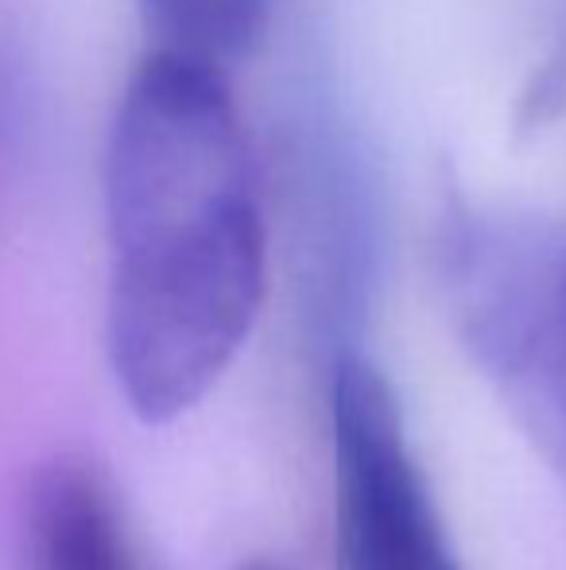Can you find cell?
<instances>
[{"mask_svg":"<svg viewBox=\"0 0 566 570\" xmlns=\"http://www.w3.org/2000/svg\"><path fill=\"white\" fill-rule=\"evenodd\" d=\"M117 389L171 423L249 342L268 287V229L249 128L226 67L148 47L106 148Z\"/></svg>","mask_w":566,"mask_h":570,"instance_id":"cell-1","label":"cell"},{"mask_svg":"<svg viewBox=\"0 0 566 570\" xmlns=\"http://www.w3.org/2000/svg\"><path fill=\"white\" fill-rule=\"evenodd\" d=\"M443 279L461 345L566 485V226L466 214L443 245Z\"/></svg>","mask_w":566,"mask_h":570,"instance_id":"cell-2","label":"cell"},{"mask_svg":"<svg viewBox=\"0 0 566 570\" xmlns=\"http://www.w3.org/2000/svg\"><path fill=\"white\" fill-rule=\"evenodd\" d=\"M330 420L338 570H461L404 407L373 361H338Z\"/></svg>","mask_w":566,"mask_h":570,"instance_id":"cell-3","label":"cell"},{"mask_svg":"<svg viewBox=\"0 0 566 570\" xmlns=\"http://www.w3.org/2000/svg\"><path fill=\"white\" fill-rule=\"evenodd\" d=\"M20 570H140L109 485L82 462L36 473L20 520Z\"/></svg>","mask_w":566,"mask_h":570,"instance_id":"cell-4","label":"cell"},{"mask_svg":"<svg viewBox=\"0 0 566 570\" xmlns=\"http://www.w3.org/2000/svg\"><path fill=\"white\" fill-rule=\"evenodd\" d=\"M137 4L151 47L229 70L260 47L276 0H137Z\"/></svg>","mask_w":566,"mask_h":570,"instance_id":"cell-5","label":"cell"}]
</instances>
